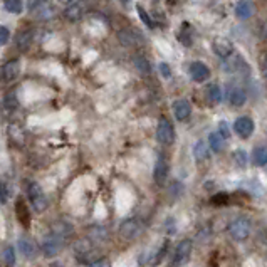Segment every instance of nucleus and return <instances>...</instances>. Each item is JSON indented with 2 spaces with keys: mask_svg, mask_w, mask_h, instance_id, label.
I'll return each mask as SVG.
<instances>
[{
  "mask_svg": "<svg viewBox=\"0 0 267 267\" xmlns=\"http://www.w3.org/2000/svg\"><path fill=\"white\" fill-rule=\"evenodd\" d=\"M27 197H29V202L32 203V208H34L35 212L42 213L47 208V205H49L47 197L44 194L42 188H40L39 183L31 182L27 185Z\"/></svg>",
  "mask_w": 267,
  "mask_h": 267,
  "instance_id": "nucleus-1",
  "label": "nucleus"
},
{
  "mask_svg": "<svg viewBox=\"0 0 267 267\" xmlns=\"http://www.w3.org/2000/svg\"><path fill=\"white\" fill-rule=\"evenodd\" d=\"M64 239H66V237L59 235V234L51 232V235L46 237V239L42 240V245H40L44 256H46V257L57 256V254L61 252V249L64 247Z\"/></svg>",
  "mask_w": 267,
  "mask_h": 267,
  "instance_id": "nucleus-2",
  "label": "nucleus"
},
{
  "mask_svg": "<svg viewBox=\"0 0 267 267\" xmlns=\"http://www.w3.org/2000/svg\"><path fill=\"white\" fill-rule=\"evenodd\" d=\"M20 71H22V67H20V61L19 59L7 61V63L0 67V81H2V83H5V84L14 83V81L20 76Z\"/></svg>",
  "mask_w": 267,
  "mask_h": 267,
  "instance_id": "nucleus-3",
  "label": "nucleus"
},
{
  "mask_svg": "<svg viewBox=\"0 0 267 267\" xmlns=\"http://www.w3.org/2000/svg\"><path fill=\"white\" fill-rule=\"evenodd\" d=\"M250 222L245 219V217H239L231 224L229 227V232L235 240H245L250 235Z\"/></svg>",
  "mask_w": 267,
  "mask_h": 267,
  "instance_id": "nucleus-4",
  "label": "nucleus"
},
{
  "mask_svg": "<svg viewBox=\"0 0 267 267\" xmlns=\"http://www.w3.org/2000/svg\"><path fill=\"white\" fill-rule=\"evenodd\" d=\"M157 139L162 145H171L175 139V130L167 118H162L157 126Z\"/></svg>",
  "mask_w": 267,
  "mask_h": 267,
  "instance_id": "nucleus-5",
  "label": "nucleus"
},
{
  "mask_svg": "<svg viewBox=\"0 0 267 267\" xmlns=\"http://www.w3.org/2000/svg\"><path fill=\"white\" fill-rule=\"evenodd\" d=\"M190 254H192V240L185 239L176 245L173 261H171V267H182L185 262L190 259Z\"/></svg>",
  "mask_w": 267,
  "mask_h": 267,
  "instance_id": "nucleus-6",
  "label": "nucleus"
},
{
  "mask_svg": "<svg viewBox=\"0 0 267 267\" xmlns=\"http://www.w3.org/2000/svg\"><path fill=\"white\" fill-rule=\"evenodd\" d=\"M141 232V224L138 219H126L120 225V237L123 240H133Z\"/></svg>",
  "mask_w": 267,
  "mask_h": 267,
  "instance_id": "nucleus-7",
  "label": "nucleus"
},
{
  "mask_svg": "<svg viewBox=\"0 0 267 267\" xmlns=\"http://www.w3.org/2000/svg\"><path fill=\"white\" fill-rule=\"evenodd\" d=\"M118 40H120L125 47H134L143 42L139 32L133 31V29H121V31L118 32Z\"/></svg>",
  "mask_w": 267,
  "mask_h": 267,
  "instance_id": "nucleus-8",
  "label": "nucleus"
},
{
  "mask_svg": "<svg viewBox=\"0 0 267 267\" xmlns=\"http://www.w3.org/2000/svg\"><path fill=\"white\" fill-rule=\"evenodd\" d=\"M34 35H35L34 27H27L19 31L17 37H15V46H17L19 51H27V49L31 47L32 40H34Z\"/></svg>",
  "mask_w": 267,
  "mask_h": 267,
  "instance_id": "nucleus-9",
  "label": "nucleus"
},
{
  "mask_svg": "<svg viewBox=\"0 0 267 267\" xmlns=\"http://www.w3.org/2000/svg\"><path fill=\"white\" fill-rule=\"evenodd\" d=\"M84 12H86L84 3L77 0V2H72V3H69V5L66 7V9H64V17L67 19L69 22H77V20L83 19Z\"/></svg>",
  "mask_w": 267,
  "mask_h": 267,
  "instance_id": "nucleus-10",
  "label": "nucleus"
},
{
  "mask_svg": "<svg viewBox=\"0 0 267 267\" xmlns=\"http://www.w3.org/2000/svg\"><path fill=\"white\" fill-rule=\"evenodd\" d=\"M15 215H17V220L20 222V224H22L26 229H29L32 217H31V212H29L26 200H24L22 197H19V199L15 200Z\"/></svg>",
  "mask_w": 267,
  "mask_h": 267,
  "instance_id": "nucleus-11",
  "label": "nucleus"
},
{
  "mask_svg": "<svg viewBox=\"0 0 267 267\" xmlns=\"http://www.w3.org/2000/svg\"><path fill=\"white\" fill-rule=\"evenodd\" d=\"M153 178L158 185H163L167 182V178H168V162H167L165 155H160L157 163H155Z\"/></svg>",
  "mask_w": 267,
  "mask_h": 267,
  "instance_id": "nucleus-12",
  "label": "nucleus"
},
{
  "mask_svg": "<svg viewBox=\"0 0 267 267\" xmlns=\"http://www.w3.org/2000/svg\"><path fill=\"white\" fill-rule=\"evenodd\" d=\"M234 130L240 138H249L254 131V121L249 116H240L234 123Z\"/></svg>",
  "mask_w": 267,
  "mask_h": 267,
  "instance_id": "nucleus-13",
  "label": "nucleus"
},
{
  "mask_svg": "<svg viewBox=\"0 0 267 267\" xmlns=\"http://www.w3.org/2000/svg\"><path fill=\"white\" fill-rule=\"evenodd\" d=\"M190 76L195 83H203V81H207L208 77H210V69H208L203 63H199V61H197V63L190 64Z\"/></svg>",
  "mask_w": 267,
  "mask_h": 267,
  "instance_id": "nucleus-14",
  "label": "nucleus"
},
{
  "mask_svg": "<svg viewBox=\"0 0 267 267\" xmlns=\"http://www.w3.org/2000/svg\"><path fill=\"white\" fill-rule=\"evenodd\" d=\"M173 114L178 121H187L192 114V106L187 100H178L173 104Z\"/></svg>",
  "mask_w": 267,
  "mask_h": 267,
  "instance_id": "nucleus-15",
  "label": "nucleus"
},
{
  "mask_svg": "<svg viewBox=\"0 0 267 267\" xmlns=\"http://www.w3.org/2000/svg\"><path fill=\"white\" fill-rule=\"evenodd\" d=\"M232 51H234V46H232V42L229 39H224V37H220V39H215L213 40V52H215L217 56H220V57H229L232 54Z\"/></svg>",
  "mask_w": 267,
  "mask_h": 267,
  "instance_id": "nucleus-16",
  "label": "nucleus"
},
{
  "mask_svg": "<svg viewBox=\"0 0 267 267\" xmlns=\"http://www.w3.org/2000/svg\"><path fill=\"white\" fill-rule=\"evenodd\" d=\"M227 100H229V102H231L232 106L239 108V106L245 104V101H247V94H245V91L242 88H237V86H234V88L229 89Z\"/></svg>",
  "mask_w": 267,
  "mask_h": 267,
  "instance_id": "nucleus-17",
  "label": "nucleus"
},
{
  "mask_svg": "<svg viewBox=\"0 0 267 267\" xmlns=\"http://www.w3.org/2000/svg\"><path fill=\"white\" fill-rule=\"evenodd\" d=\"M254 14V2L252 0H239L235 5V15L242 20L249 19Z\"/></svg>",
  "mask_w": 267,
  "mask_h": 267,
  "instance_id": "nucleus-18",
  "label": "nucleus"
},
{
  "mask_svg": "<svg viewBox=\"0 0 267 267\" xmlns=\"http://www.w3.org/2000/svg\"><path fill=\"white\" fill-rule=\"evenodd\" d=\"M19 249H20V252H22V256H26V259H29V261L37 257V247L32 240L20 239L19 240Z\"/></svg>",
  "mask_w": 267,
  "mask_h": 267,
  "instance_id": "nucleus-19",
  "label": "nucleus"
},
{
  "mask_svg": "<svg viewBox=\"0 0 267 267\" xmlns=\"http://www.w3.org/2000/svg\"><path fill=\"white\" fill-rule=\"evenodd\" d=\"M19 109V98H17V93L15 91H10L3 96V111L5 113H14V111Z\"/></svg>",
  "mask_w": 267,
  "mask_h": 267,
  "instance_id": "nucleus-20",
  "label": "nucleus"
},
{
  "mask_svg": "<svg viewBox=\"0 0 267 267\" xmlns=\"http://www.w3.org/2000/svg\"><path fill=\"white\" fill-rule=\"evenodd\" d=\"M252 160H254V165H257V167H264V165H267V148H266V146H257V148H254Z\"/></svg>",
  "mask_w": 267,
  "mask_h": 267,
  "instance_id": "nucleus-21",
  "label": "nucleus"
},
{
  "mask_svg": "<svg viewBox=\"0 0 267 267\" xmlns=\"http://www.w3.org/2000/svg\"><path fill=\"white\" fill-rule=\"evenodd\" d=\"M208 145H210V150L215 151V153H220V151L224 150V138H222L219 131L210 133V136H208Z\"/></svg>",
  "mask_w": 267,
  "mask_h": 267,
  "instance_id": "nucleus-22",
  "label": "nucleus"
},
{
  "mask_svg": "<svg viewBox=\"0 0 267 267\" xmlns=\"http://www.w3.org/2000/svg\"><path fill=\"white\" fill-rule=\"evenodd\" d=\"M3 2V9H5V12H9V14H22V0H2Z\"/></svg>",
  "mask_w": 267,
  "mask_h": 267,
  "instance_id": "nucleus-23",
  "label": "nucleus"
},
{
  "mask_svg": "<svg viewBox=\"0 0 267 267\" xmlns=\"http://www.w3.org/2000/svg\"><path fill=\"white\" fill-rule=\"evenodd\" d=\"M194 157L197 162H203L208 158V146L205 141H197V145L194 146Z\"/></svg>",
  "mask_w": 267,
  "mask_h": 267,
  "instance_id": "nucleus-24",
  "label": "nucleus"
},
{
  "mask_svg": "<svg viewBox=\"0 0 267 267\" xmlns=\"http://www.w3.org/2000/svg\"><path fill=\"white\" fill-rule=\"evenodd\" d=\"M88 235L93 242H102L108 239V232H106L104 227H91L88 232Z\"/></svg>",
  "mask_w": 267,
  "mask_h": 267,
  "instance_id": "nucleus-25",
  "label": "nucleus"
},
{
  "mask_svg": "<svg viewBox=\"0 0 267 267\" xmlns=\"http://www.w3.org/2000/svg\"><path fill=\"white\" fill-rule=\"evenodd\" d=\"M134 67L138 69L139 74H143V76H148V74L151 72V67H150V63L145 59V57L141 56H136L134 57Z\"/></svg>",
  "mask_w": 267,
  "mask_h": 267,
  "instance_id": "nucleus-26",
  "label": "nucleus"
},
{
  "mask_svg": "<svg viewBox=\"0 0 267 267\" xmlns=\"http://www.w3.org/2000/svg\"><path fill=\"white\" fill-rule=\"evenodd\" d=\"M52 232L59 234V235H63V237H67L69 234L72 232V225L67 224V222H64V220H61V222H57V224H54V227H52Z\"/></svg>",
  "mask_w": 267,
  "mask_h": 267,
  "instance_id": "nucleus-27",
  "label": "nucleus"
},
{
  "mask_svg": "<svg viewBox=\"0 0 267 267\" xmlns=\"http://www.w3.org/2000/svg\"><path fill=\"white\" fill-rule=\"evenodd\" d=\"M3 261H5V266L7 267H14L15 266V250L12 245H7L3 249Z\"/></svg>",
  "mask_w": 267,
  "mask_h": 267,
  "instance_id": "nucleus-28",
  "label": "nucleus"
},
{
  "mask_svg": "<svg viewBox=\"0 0 267 267\" xmlns=\"http://www.w3.org/2000/svg\"><path fill=\"white\" fill-rule=\"evenodd\" d=\"M208 98H210L212 102H220L222 101V89L217 84H212L208 88Z\"/></svg>",
  "mask_w": 267,
  "mask_h": 267,
  "instance_id": "nucleus-29",
  "label": "nucleus"
},
{
  "mask_svg": "<svg viewBox=\"0 0 267 267\" xmlns=\"http://www.w3.org/2000/svg\"><path fill=\"white\" fill-rule=\"evenodd\" d=\"M136 9H138V15H139V19L143 20V24H145V26H146L148 29H153V27H155V24H153V20H151L150 15H148V12H146L145 9H143L141 5H138Z\"/></svg>",
  "mask_w": 267,
  "mask_h": 267,
  "instance_id": "nucleus-30",
  "label": "nucleus"
},
{
  "mask_svg": "<svg viewBox=\"0 0 267 267\" xmlns=\"http://www.w3.org/2000/svg\"><path fill=\"white\" fill-rule=\"evenodd\" d=\"M167 250H168V242H165V244H163V247L158 250L157 254H155V257L151 259L150 261V266H158L160 262L163 261V259H165V254H167Z\"/></svg>",
  "mask_w": 267,
  "mask_h": 267,
  "instance_id": "nucleus-31",
  "label": "nucleus"
},
{
  "mask_svg": "<svg viewBox=\"0 0 267 267\" xmlns=\"http://www.w3.org/2000/svg\"><path fill=\"white\" fill-rule=\"evenodd\" d=\"M234 160H235L239 167H245L247 165V153H245L244 150H237L235 153H234Z\"/></svg>",
  "mask_w": 267,
  "mask_h": 267,
  "instance_id": "nucleus-32",
  "label": "nucleus"
},
{
  "mask_svg": "<svg viewBox=\"0 0 267 267\" xmlns=\"http://www.w3.org/2000/svg\"><path fill=\"white\" fill-rule=\"evenodd\" d=\"M46 2L47 0H27V10H31V12L39 10Z\"/></svg>",
  "mask_w": 267,
  "mask_h": 267,
  "instance_id": "nucleus-33",
  "label": "nucleus"
},
{
  "mask_svg": "<svg viewBox=\"0 0 267 267\" xmlns=\"http://www.w3.org/2000/svg\"><path fill=\"white\" fill-rule=\"evenodd\" d=\"M10 39V31L7 27L0 26V46H5Z\"/></svg>",
  "mask_w": 267,
  "mask_h": 267,
  "instance_id": "nucleus-34",
  "label": "nucleus"
},
{
  "mask_svg": "<svg viewBox=\"0 0 267 267\" xmlns=\"http://www.w3.org/2000/svg\"><path fill=\"white\" fill-rule=\"evenodd\" d=\"M7 199H9V190H7L5 182L0 180V203H5Z\"/></svg>",
  "mask_w": 267,
  "mask_h": 267,
  "instance_id": "nucleus-35",
  "label": "nucleus"
},
{
  "mask_svg": "<svg viewBox=\"0 0 267 267\" xmlns=\"http://www.w3.org/2000/svg\"><path fill=\"white\" fill-rule=\"evenodd\" d=\"M227 202H229V195L227 194H219V195H215L212 199V203H215V205H224Z\"/></svg>",
  "mask_w": 267,
  "mask_h": 267,
  "instance_id": "nucleus-36",
  "label": "nucleus"
},
{
  "mask_svg": "<svg viewBox=\"0 0 267 267\" xmlns=\"http://www.w3.org/2000/svg\"><path fill=\"white\" fill-rule=\"evenodd\" d=\"M158 69H160V72H162V76L165 77V79H168V77L171 76V69H170V66H168L167 63H160Z\"/></svg>",
  "mask_w": 267,
  "mask_h": 267,
  "instance_id": "nucleus-37",
  "label": "nucleus"
},
{
  "mask_svg": "<svg viewBox=\"0 0 267 267\" xmlns=\"http://www.w3.org/2000/svg\"><path fill=\"white\" fill-rule=\"evenodd\" d=\"M219 133L222 134V138H229V134H231V133H229V125H227V123H225V121H220V125H219Z\"/></svg>",
  "mask_w": 267,
  "mask_h": 267,
  "instance_id": "nucleus-38",
  "label": "nucleus"
},
{
  "mask_svg": "<svg viewBox=\"0 0 267 267\" xmlns=\"http://www.w3.org/2000/svg\"><path fill=\"white\" fill-rule=\"evenodd\" d=\"M88 267H111V262L106 261V259H100V261L96 262H91Z\"/></svg>",
  "mask_w": 267,
  "mask_h": 267,
  "instance_id": "nucleus-39",
  "label": "nucleus"
},
{
  "mask_svg": "<svg viewBox=\"0 0 267 267\" xmlns=\"http://www.w3.org/2000/svg\"><path fill=\"white\" fill-rule=\"evenodd\" d=\"M261 67H262V72H264V76L267 77V54L262 57V64H261Z\"/></svg>",
  "mask_w": 267,
  "mask_h": 267,
  "instance_id": "nucleus-40",
  "label": "nucleus"
},
{
  "mask_svg": "<svg viewBox=\"0 0 267 267\" xmlns=\"http://www.w3.org/2000/svg\"><path fill=\"white\" fill-rule=\"evenodd\" d=\"M61 3H64V5H69V3H72V2H77V0H59Z\"/></svg>",
  "mask_w": 267,
  "mask_h": 267,
  "instance_id": "nucleus-41",
  "label": "nucleus"
},
{
  "mask_svg": "<svg viewBox=\"0 0 267 267\" xmlns=\"http://www.w3.org/2000/svg\"><path fill=\"white\" fill-rule=\"evenodd\" d=\"M51 267H64V266H61V264H57V262H54V264H52Z\"/></svg>",
  "mask_w": 267,
  "mask_h": 267,
  "instance_id": "nucleus-42",
  "label": "nucleus"
},
{
  "mask_svg": "<svg viewBox=\"0 0 267 267\" xmlns=\"http://www.w3.org/2000/svg\"><path fill=\"white\" fill-rule=\"evenodd\" d=\"M120 2H121V3H128L130 0H120Z\"/></svg>",
  "mask_w": 267,
  "mask_h": 267,
  "instance_id": "nucleus-43",
  "label": "nucleus"
}]
</instances>
